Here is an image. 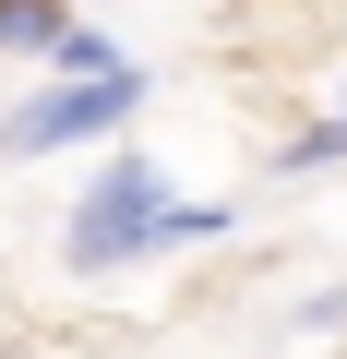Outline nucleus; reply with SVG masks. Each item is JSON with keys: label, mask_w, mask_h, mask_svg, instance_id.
<instances>
[{"label": "nucleus", "mask_w": 347, "mask_h": 359, "mask_svg": "<svg viewBox=\"0 0 347 359\" xmlns=\"http://www.w3.org/2000/svg\"><path fill=\"white\" fill-rule=\"evenodd\" d=\"M168 168L156 156H108L96 168V192L72 204V228H60V252H72V276H120V264H144L156 252V228H168Z\"/></svg>", "instance_id": "1"}, {"label": "nucleus", "mask_w": 347, "mask_h": 359, "mask_svg": "<svg viewBox=\"0 0 347 359\" xmlns=\"http://www.w3.org/2000/svg\"><path fill=\"white\" fill-rule=\"evenodd\" d=\"M144 108V72H96V84H36V108H13V156H60V144H108Z\"/></svg>", "instance_id": "2"}, {"label": "nucleus", "mask_w": 347, "mask_h": 359, "mask_svg": "<svg viewBox=\"0 0 347 359\" xmlns=\"http://www.w3.org/2000/svg\"><path fill=\"white\" fill-rule=\"evenodd\" d=\"M228 228H240V204H168L156 252H192V240H228Z\"/></svg>", "instance_id": "3"}, {"label": "nucleus", "mask_w": 347, "mask_h": 359, "mask_svg": "<svg viewBox=\"0 0 347 359\" xmlns=\"http://www.w3.org/2000/svg\"><path fill=\"white\" fill-rule=\"evenodd\" d=\"M0 48H60V13H48V0H0Z\"/></svg>", "instance_id": "4"}, {"label": "nucleus", "mask_w": 347, "mask_h": 359, "mask_svg": "<svg viewBox=\"0 0 347 359\" xmlns=\"http://www.w3.org/2000/svg\"><path fill=\"white\" fill-rule=\"evenodd\" d=\"M335 156H347V108H335V120H311V132L287 144V168H335Z\"/></svg>", "instance_id": "5"}]
</instances>
